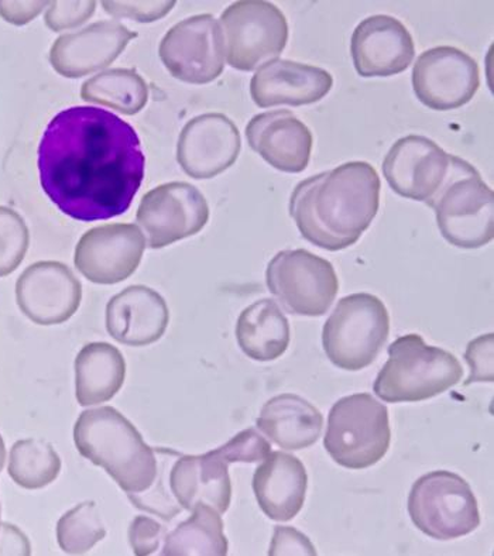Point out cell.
Returning a JSON list of instances; mask_svg holds the SVG:
<instances>
[{
  "instance_id": "obj_1",
  "label": "cell",
  "mask_w": 494,
  "mask_h": 556,
  "mask_svg": "<svg viewBox=\"0 0 494 556\" xmlns=\"http://www.w3.org/2000/svg\"><path fill=\"white\" fill-rule=\"evenodd\" d=\"M37 164L42 191L79 223L126 214L144 180L138 131L93 106L68 108L50 121Z\"/></svg>"
},
{
  "instance_id": "obj_2",
  "label": "cell",
  "mask_w": 494,
  "mask_h": 556,
  "mask_svg": "<svg viewBox=\"0 0 494 556\" xmlns=\"http://www.w3.org/2000/svg\"><path fill=\"white\" fill-rule=\"evenodd\" d=\"M381 181L366 162H350L296 184L290 216L314 247L339 252L359 242L380 206Z\"/></svg>"
},
{
  "instance_id": "obj_3",
  "label": "cell",
  "mask_w": 494,
  "mask_h": 556,
  "mask_svg": "<svg viewBox=\"0 0 494 556\" xmlns=\"http://www.w3.org/2000/svg\"><path fill=\"white\" fill-rule=\"evenodd\" d=\"M74 442L79 454L105 469L126 494L152 488L159 472L155 451L116 408L84 412L74 426Z\"/></svg>"
},
{
  "instance_id": "obj_4",
  "label": "cell",
  "mask_w": 494,
  "mask_h": 556,
  "mask_svg": "<svg viewBox=\"0 0 494 556\" xmlns=\"http://www.w3.org/2000/svg\"><path fill=\"white\" fill-rule=\"evenodd\" d=\"M464 377L458 357L445 349L427 345L421 334L408 333L389 346L373 391L384 403H420L445 393Z\"/></svg>"
},
{
  "instance_id": "obj_5",
  "label": "cell",
  "mask_w": 494,
  "mask_h": 556,
  "mask_svg": "<svg viewBox=\"0 0 494 556\" xmlns=\"http://www.w3.org/2000/svg\"><path fill=\"white\" fill-rule=\"evenodd\" d=\"M435 211L438 229L452 244L473 251L494 238V192L472 164L454 155L448 178L428 204Z\"/></svg>"
},
{
  "instance_id": "obj_6",
  "label": "cell",
  "mask_w": 494,
  "mask_h": 556,
  "mask_svg": "<svg viewBox=\"0 0 494 556\" xmlns=\"http://www.w3.org/2000/svg\"><path fill=\"white\" fill-rule=\"evenodd\" d=\"M392 442L389 409L371 394L339 399L328 416L324 447L342 468L364 470L379 464Z\"/></svg>"
},
{
  "instance_id": "obj_7",
  "label": "cell",
  "mask_w": 494,
  "mask_h": 556,
  "mask_svg": "<svg viewBox=\"0 0 494 556\" xmlns=\"http://www.w3.org/2000/svg\"><path fill=\"white\" fill-rule=\"evenodd\" d=\"M390 333V315L383 301L369 292L339 300L324 325L322 346L339 369L359 371L380 355Z\"/></svg>"
},
{
  "instance_id": "obj_8",
  "label": "cell",
  "mask_w": 494,
  "mask_h": 556,
  "mask_svg": "<svg viewBox=\"0 0 494 556\" xmlns=\"http://www.w3.org/2000/svg\"><path fill=\"white\" fill-rule=\"evenodd\" d=\"M407 508L414 526L436 541L463 539L480 526L472 488L449 470H434L416 480Z\"/></svg>"
},
{
  "instance_id": "obj_9",
  "label": "cell",
  "mask_w": 494,
  "mask_h": 556,
  "mask_svg": "<svg viewBox=\"0 0 494 556\" xmlns=\"http://www.w3.org/2000/svg\"><path fill=\"white\" fill-rule=\"evenodd\" d=\"M226 61L230 67L256 71L279 60L289 41V23L276 4L239 0L220 16Z\"/></svg>"
},
{
  "instance_id": "obj_10",
  "label": "cell",
  "mask_w": 494,
  "mask_h": 556,
  "mask_svg": "<svg viewBox=\"0 0 494 556\" xmlns=\"http://www.w3.org/2000/svg\"><path fill=\"white\" fill-rule=\"evenodd\" d=\"M266 285L287 313L301 317H322L339 292L332 263L305 249L277 253L267 265Z\"/></svg>"
},
{
  "instance_id": "obj_11",
  "label": "cell",
  "mask_w": 494,
  "mask_h": 556,
  "mask_svg": "<svg viewBox=\"0 0 494 556\" xmlns=\"http://www.w3.org/2000/svg\"><path fill=\"white\" fill-rule=\"evenodd\" d=\"M160 60L178 81L205 85L225 70L223 30L212 14H197L178 22L164 35Z\"/></svg>"
},
{
  "instance_id": "obj_12",
  "label": "cell",
  "mask_w": 494,
  "mask_h": 556,
  "mask_svg": "<svg viewBox=\"0 0 494 556\" xmlns=\"http://www.w3.org/2000/svg\"><path fill=\"white\" fill-rule=\"evenodd\" d=\"M136 220L148 248L163 249L200 233L208 224L210 205L192 184H162L140 201Z\"/></svg>"
},
{
  "instance_id": "obj_13",
  "label": "cell",
  "mask_w": 494,
  "mask_h": 556,
  "mask_svg": "<svg viewBox=\"0 0 494 556\" xmlns=\"http://www.w3.org/2000/svg\"><path fill=\"white\" fill-rule=\"evenodd\" d=\"M479 87L477 60L456 47L441 46L423 51L414 64V93L432 111L459 110L472 101Z\"/></svg>"
},
{
  "instance_id": "obj_14",
  "label": "cell",
  "mask_w": 494,
  "mask_h": 556,
  "mask_svg": "<svg viewBox=\"0 0 494 556\" xmlns=\"http://www.w3.org/2000/svg\"><path fill=\"white\" fill-rule=\"evenodd\" d=\"M145 247L148 243L139 226H97L79 239L75 248L74 265L93 285H117L138 270Z\"/></svg>"
},
{
  "instance_id": "obj_15",
  "label": "cell",
  "mask_w": 494,
  "mask_h": 556,
  "mask_svg": "<svg viewBox=\"0 0 494 556\" xmlns=\"http://www.w3.org/2000/svg\"><path fill=\"white\" fill-rule=\"evenodd\" d=\"M454 154L426 136L398 139L385 154L383 174L395 194L428 205L448 178Z\"/></svg>"
},
{
  "instance_id": "obj_16",
  "label": "cell",
  "mask_w": 494,
  "mask_h": 556,
  "mask_svg": "<svg viewBox=\"0 0 494 556\" xmlns=\"http://www.w3.org/2000/svg\"><path fill=\"white\" fill-rule=\"evenodd\" d=\"M18 308L31 323L51 327L67 323L83 301V285L61 262H37L16 282Z\"/></svg>"
},
{
  "instance_id": "obj_17",
  "label": "cell",
  "mask_w": 494,
  "mask_h": 556,
  "mask_svg": "<svg viewBox=\"0 0 494 556\" xmlns=\"http://www.w3.org/2000/svg\"><path fill=\"white\" fill-rule=\"evenodd\" d=\"M242 149L238 126L224 113H204L182 127L177 162L194 180H211L233 166Z\"/></svg>"
},
{
  "instance_id": "obj_18",
  "label": "cell",
  "mask_w": 494,
  "mask_h": 556,
  "mask_svg": "<svg viewBox=\"0 0 494 556\" xmlns=\"http://www.w3.org/2000/svg\"><path fill=\"white\" fill-rule=\"evenodd\" d=\"M351 53L360 77H393L413 63L416 45L402 22L388 14H376L353 30Z\"/></svg>"
},
{
  "instance_id": "obj_19",
  "label": "cell",
  "mask_w": 494,
  "mask_h": 556,
  "mask_svg": "<svg viewBox=\"0 0 494 556\" xmlns=\"http://www.w3.org/2000/svg\"><path fill=\"white\" fill-rule=\"evenodd\" d=\"M138 33L116 21H101L60 36L50 49V64L64 78H83L110 65Z\"/></svg>"
},
{
  "instance_id": "obj_20",
  "label": "cell",
  "mask_w": 494,
  "mask_h": 556,
  "mask_svg": "<svg viewBox=\"0 0 494 556\" xmlns=\"http://www.w3.org/2000/svg\"><path fill=\"white\" fill-rule=\"evenodd\" d=\"M246 139L253 152L279 172L299 174L308 167L313 134L293 112L258 113L249 121Z\"/></svg>"
},
{
  "instance_id": "obj_21",
  "label": "cell",
  "mask_w": 494,
  "mask_h": 556,
  "mask_svg": "<svg viewBox=\"0 0 494 556\" xmlns=\"http://www.w3.org/2000/svg\"><path fill=\"white\" fill-rule=\"evenodd\" d=\"M333 78L327 70L290 60H275L256 71L251 96L258 108L304 106L322 101L331 92Z\"/></svg>"
},
{
  "instance_id": "obj_22",
  "label": "cell",
  "mask_w": 494,
  "mask_h": 556,
  "mask_svg": "<svg viewBox=\"0 0 494 556\" xmlns=\"http://www.w3.org/2000/svg\"><path fill=\"white\" fill-rule=\"evenodd\" d=\"M106 331L122 345H153L166 333L169 309L157 291L145 286H130L112 296L106 305Z\"/></svg>"
},
{
  "instance_id": "obj_23",
  "label": "cell",
  "mask_w": 494,
  "mask_h": 556,
  "mask_svg": "<svg viewBox=\"0 0 494 556\" xmlns=\"http://www.w3.org/2000/svg\"><path fill=\"white\" fill-rule=\"evenodd\" d=\"M169 488L182 510L210 506L220 516L232 502L229 465L214 451L204 455H180L169 470Z\"/></svg>"
},
{
  "instance_id": "obj_24",
  "label": "cell",
  "mask_w": 494,
  "mask_h": 556,
  "mask_svg": "<svg viewBox=\"0 0 494 556\" xmlns=\"http://www.w3.org/2000/svg\"><path fill=\"white\" fill-rule=\"evenodd\" d=\"M252 486L258 507L270 520L291 521L307 497V469L294 455L270 452L254 472Z\"/></svg>"
},
{
  "instance_id": "obj_25",
  "label": "cell",
  "mask_w": 494,
  "mask_h": 556,
  "mask_svg": "<svg viewBox=\"0 0 494 556\" xmlns=\"http://www.w3.org/2000/svg\"><path fill=\"white\" fill-rule=\"evenodd\" d=\"M256 426L286 451H301L317 444L324 428V416L301 395H276L263 405Z\"/></svg>"
},
{
  "instance_id": "obj_26",
  "label": "cell",
  "mask_w": 494,
  "mask_h": 556,
  "mask_svg": "<svg viewBox=\"0 0 494 556\" xmlns=\"http://www.w3.org/2000/svg\"><path fill=\"white\" fill-rule=\"evenodd\" d=\"M126 379V362L119 349L106 342L88 343L75 359V395L81 407L110 402Z\"/></svg>"
},
{
  "instance_id": "obj_27",
  "label": "cell",
  "mask_w": 494,
  "mask_h": 556,
  "mask_svg": "<svg viewBox=\"0 0 494 556\" xmlns=\"http://www.w3.org/2000/svg\"><path fill=\"white\" fill-rule=\"evenodd\" d=\"M237 341L240 351L252 361H277L290 346L289 319L275 300H258L240 313Z\"/></svg>"
},
{
  "instance_id": "obj_28",
  "label": "cell",
  "mask_w": 494,
  "mask_h": 556,
  "mask_svg": "<svg viewBox=\"0 0 494 556\" xmlns=\"http://www.w3.org/2000/svg\"><path fill=\"white\" fill-rule=\"evenodd\" d=\"M192 516L164 539L162 555L225 556L229 543L219 513L210 506H198Z\"/></svg>"
},
{
  "instance_id": "obj_29",
  "label": "cell",
  "mask_w": 494,
  "mask_h": 556,
  "mask_svg": "<svg viewBox=\"0 0 494 556\" xmlns=\"http://www.w3.org/2000/svg\"><path fill=\"white\" fill-rule=\"evenodd\" d=\"M81 98L85 102L134 116L148 105L149 85L136 70L112 68L87 79L81 87Z\"/></svg>"
},
{
  "instance_id": "obj_30",
  "label": "cell",
  "mask_w": 494,
  "mask_h": 556,
  "mask_svg": "<svg viewBox=\"0 0 494 556\" xmlns=\"http://www.w3.org/2000/svg\"><path fill=\"white\" fill-rule=\"evenodd\" d=\"M61 466L60 456L49 442L23 440L12 446L8 472L18 486L39 490L55 482Z\"/></svg>"
},
{
  "instance_id": "obj_31",
  "label": "cell",
  "mask_w": 494,
  "mask_h": 556,
  "mask_svg": "<svg viewBox=\"0 0 494 556\" xmlns=\"http://www.w3.org/2000/svg\"><path fill=\"white\" fill-rule=\"evenodd\" d=\"M105 536L101 511L93 502L79 503L56 522V541L65 554H87Z\"/></svg>"
},
{
  "instance_id": "obj_32",
  "label": "cell",
  "mask_w": 494,
  "mask_h": 556,
  "mask_svg": "<svg viewBox=\"0 0 494 556\" xmlns=\"http://www.w3.org/2000/svg\"><path fill=\"white\" fill-rule=\"evenodd\" d=\"M159 460V472L152 488L141 493H127V497L136 508L159 516L163 520L172 521L182 511V507L174 497L169 488V470L174 462L180 456L178 452L167 447H154Z\"/></svg>"
},
{
  "instance_id": "obj_33",
  "label": "cell",
  "mask_w": 494,
  "mask_h": 556,
  "mask_svg": "<svg viewBox=\"0 0 494 556\" xmlns=\"http://www.w3.org/2000/svg\"><path fill=\"white\" fill-rule=\"evenodd\" d=\"M30 233L18 212L0 205V278L11 276L25 261Z\"/></svg>"
},
{
  "instance_id": "obj_34",
  "label": "cell",
  "mask_w": 494,
  "mask_h": 556,
  "mask_svg": "<svg viewBox=\"0 0 494 556\" xmlns=\"http://www.w3.org/2000/svg\"><path fill=\"white\" fill-rule=\"evenodd\" d=\"M214 452L228 465L238 464V462L256 464V462L267 458V455L271 452V445L254 428H248V430L239 432L232 440Z\"/></svg>"
},
{
  "instance_id": "obj_35",
  "label": "cell",
  "mask_w": 494,
  "mask_h": 556,
  "mask_svg": "<svg viewBox=\"0 0 494 556\" xmlns=\"http://www.w3.org/2000/svg\"><path fill=\"white\" fill-rule=\"evenodd\" d=\"M470 375L464 386L493 383L494 380V334H482L468 343L465 352Z\"/></svg>"
},
{
  "instance_id": "obj_36",
  "label": "cell",
  "mask_w": 494,
  "mask_h": 556,
  "mask_svg": "<svg viewBox=\"0 0 494 556\" xmlns=\"http://www.w3.org/2000/svg\"><path fill=\"white\" fill-rule=\"evenodd\" d=\"M97 11V2H50L47 9L46 26L53 31L69 30L84 25Z\"/></svg>"
},
{
  "instance_id": "obj_37",
  "label": "cell",
  "mask_w": 494,
  "mask_h": 556,
  "mask_svg": "<svg viewBox=\"0 0 494 556\" xmlns=\"http://www.w3.org/2000/svg\"><path fill=\"white\" fill-rule=\"evenodd\" d=\"M103 11L115 18H129L139 23H153L166 17L176 2L155 0V2H102Z\"/></svg>"
},
{
  "instance_id": "obj_38",
  "label": "cell",
  "mask_w": 494,
  "mask_h": 556,
  "mask_svg": "<svg viewBox=\"0 0 494 556\" xmlns=\"http://www.w3.org/2000/svg\"><path fill=\"white\" fill-rule=\"evenodd\" d=\"M166 535V527L160 525L154 518L138 516L130 525L129 543L135 555L149 556L157 553Z\"/></svg>"
},
{
  "instance_id": "obj_39",
  "label": "cell",
  "mask_w": 494,
  "mask_h": 556,
  "mask_svg": "<svg viewBox=\"0 0 494 556\" xmlns=\"http://www.w3.org/2000/svg\"><path fill=\"white\" fill-rule=\"evenodd\" d=\"M270 556L281 555H317V549L313 543H311L307 535L303 532L293 529V527H281L277 526L275 534H273Z\"/></svg>"
},
{
  "instance_id": "obj_40",
  "label": "cell",
  "mask_w": 494,
  "mask_h": 556,
  "mask_svg": "<svg viewBox=\"0 0 494 556\" xmlns=\"http://www.w3.org/2000/svg\"><path fill=\"white\" fill-rule=\"evenodd\" d=\"M50 2H0V17L14 26H25L35 21Z\"/></svg>"
},
{
  "instance_id": "obj_41",
  "label": "cell",
  "mask_w": 494,
  "mask_h": 556,
  "mask_svg": "<svg viewBox=\"0 0 494 556\" xmlns=\"http://www.w3.org/2000/svg\"><path fill=\"white\" fill-rule=\"evenodd\" d=\"M27 536L17 527L0 522V555H30Z\"/></svg>"
},
{
  "instance_id": "obj_42",
  "label": "cell",
  "mask_w": 494,
  "mask_h": 556,
  "mask_svg": "<svg viewBox=\"0 0 494 556\" xmlns=\"http://www.w3.org/2000/svg\"><path fill=\"white\" fill-rule=\"evenodd\" d=\"M4 462H7V447H4L3 438L0 437V472L4 468Z\"/></svg>"
},
{
  "instance_id": "obj_43",
  "label": "cell",
  "mask_w": 494,
  "mask_h": 556,
  "mask_svg": "<svg viewBox=\"0 0 494 556\" xmlns=\"http://www.w3.org/2000/svg\"><path fill=\"white\" fill-rule=\"evenodd\" d=\"M0 515H2V507H0Z\"/></svg>"
},
{
  "instance_id": "obj_44",
  "label": "cell",
  "mask_w": 494,
  "mask_h": 556,
  "mask_svg": "<svg viewBox=\"0 0 494 556\" xmlns=\"http://www.w3.org/2000/svg\"><path fill=\"white\" fill-rule=\"evenodd\" d=\"M0 522H2V521H0Z\"/></svg>"
}]
</instances>
